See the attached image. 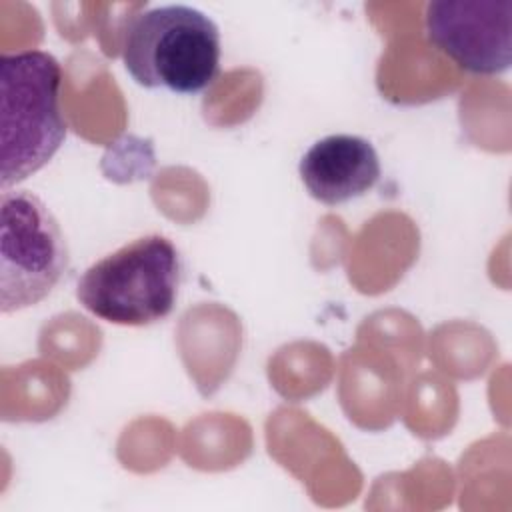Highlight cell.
Here are the masks:
<instances>
[{
	"instance_id": "cell-3",
	"label": "cell",
	"mask_w": 512,
	"mask_h": 512,
	"mask_svg": "<svg viewBox=\"0 0 512 512\" xmlns=\"http://www.w3.org/2000/svg\"><path fill=\"white\" fill-rule=\"evenodd\" d=\"M180 278L182 258L174 242L148 234L94 262L80 276L76 298L110 324L148 326L172 312Z\"/></svg>"
},
{
	"instance_id": "cell-4",
	"label": "cell",
	"mask_w": 512,
	"mask_h": 512,
	"mask_svg": "<svg viewBox=\"0 0 512 512\" xmlns=\"http://www.w3.org/2000/svg\"><path fill=\"white\" fill-rule=\"evenodd\" d=\"M68 268V246L50 208L28 190L0 196V310L44 300Z\"/></svg>"
},
{
	"instance_id": "cell-2",
	"label": "cell",
	"mask_w": 512,
	"mask_h": 512,
	"mask_svg": "<svg viewBox=\"0 0 512 512\" xmlns=\"http://www.w3.org/2000/svg\"><path fill=\"white\" fill-rule=\"evenodd\" d=\"M122 62L144 88L178 94L206 90L220 70V30L186 4L156 6L136 14L122 34Z\"/></svg>"
},
{
	"instance_id": "cell-6",
	"label": "cell",
	"mask_w": 512,
	"mask_h": 512,
	"mask_svg": "<svg viewBox=\"0 0 512 512\" xmlns=\"http://www.w3.org/2000/svg\"><path fill=\"white\" fill-rule=\"evenodd\" d=\"M298 172L314 200L336 206L366 194L378 182L380 158L362 136L330 134L304 152Z\"/></svg>"
},
{
	"instance_id": "cell-5",
	"label": "cell",
	"mask_w": 512,
	"mask_h": 512,
	"mask_svg": "<svg viewBox=\"0 0 512 512\" xmlns=\"http://www.w3.org/2000/svg\"><path fill=\"white\" fill-rule=\"evenodd\" d=\"M424 24L428 40L472 74L494 76L512 64V0H434Z\"/></svg>"
},
{
	"instance_id": "cell-1",
	"label": "cell",
	"mask_w": 512,
	"mask_h": 512,
	"mask_svg": "<svg viewBox=\"0 0 512 512\" xmlns=\"http://www.w3.org/2000/svg\"><path fill=\"white\" fill-rule=\"evenodd\" d=\"M62 66L44 50L0 56V184L44 168L66 138Z\"/></svg>"
}]
</instances>
